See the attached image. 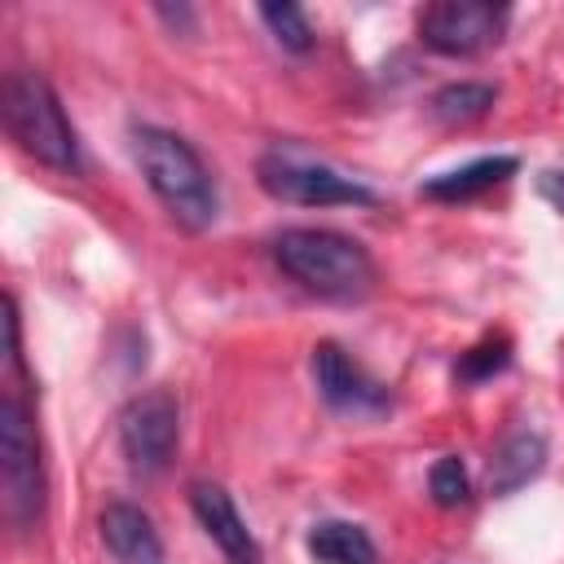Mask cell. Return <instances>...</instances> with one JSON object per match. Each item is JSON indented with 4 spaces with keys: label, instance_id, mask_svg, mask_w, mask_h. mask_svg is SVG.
<instances>
[{
    "label": "cell",
    "instance_id": "7",
    "mask_svg": "<svg viewBox=\"0 0 564 564\" xmlns=\"http://www.w3.org/2000/svg\"><path fill=\"white\" fill-rule=\"evenodd\" d=\"M507 31V9L489 0H436L419 13V40L441 57H476Z\"/></svg>",
    "mask_w": 564,
    "mask_h": 564
},
{
    "label": "cell",
    "instance_id": "13",
    "mask_svg": "<svg viewBox=\"0 0 564 564\" xmlns=\"http://www.w3.org/2000/svg\"><path fill=\"white\" fill-rule=\"evenodd\" d=\"M304 546L317 564H379V551H375L370 533L352 520H317L308 529Z\"/></svg>",
    "mask_w": 564,
    "mask_h": 564
},
{
    "label": "cell",
    "instance_id": "18",
    "mask_svg": "<svg viewBox=\"0 0 564 564\" xmlns=\"http://www.w3.org/2000/svg\"><path fill=\"white\" fill-rule=\"evenodd\" d=\"M538 189H542V198H546L555 212H564V172H542Z\"/></svg>",
    "mask_w": 564,
    "mask_h": 564
},
{
    "label": "cell",
    "instance_id": "17",
    "mask_svg": "<svg viewBox=\"0 0 564 564\" xmlns=\"http://www.w3.org/2000/svg\"><path fill=\"white\" fill-rule=\"evenodd\" d=\"M427 489H432V502H436V507H463V502H467V494H471L463 458H458V454L436 458V463H432V471H427Z\"/></svg>",
    "mask_w": 564,
    "mask_h": 564
},
{
    "label": "cell",
    "instance_id": "15",
    "mask_svg": "<svg viewBox=\"0 0 564 564\" xmlns=\"http://www.w3.org/2000/svg\"><path fill=\"white\" fill-rule=\"evenodd\" d=\"M507 366H511V339H507V335H489V339L471 344V348L458 357L454 375H458L463 383H485V379L502 375Z\"/></svg>",
    "mask_w": 564,
    "mask_h": 564
},
{
    "label": "cell",
    "instance_id": "2",
    "mask_svg": "<svg viewBox=\"0 0 564 564\" xmlns=\"http://www.w3.org/2000/svg\"><path fill=\"white\" fill-rule=\"evenodd\" d=\"M273 260L291 282L322 300H361L379 282L370 251L339 229H282L273 238Z\"/></svg>",
    "mask_w": 564,
    "mask_h": 564
},
{
    "label": "cell",
    "instance_id": "12",
    "mask_svg": "<svg viewBox=\"0 0 564 564\" xmlns=\"http://www.w3.org/2000/svg\"><path fill=\"white\" fill-rule=\"evenodd\" d=\"M542 467H546V441H542V432H511L489 454V489L507 498V494L524 489Z\"/></svg>",
    "mask_w": 564,
    "mask_h": 564
},
{
    "label": "cell",
    "instance_id": "16",
    "mask_svg": "<svg viewBox=\"0 0 564 564\" xmlns=\"http://www.w3.org/2000/svg\"><path fill=\"white\" fill-rule=\"evenodd\" d=\"M260 18L286 53H308L313 48V26H308V13L300 4H260Z\"/></svg>",
    "mask_w": 564,
    "mask_h": 564
},
{
    "label": "cell",
    "instance_id": "6",
    "mask_svg": "<svg viewBox=\"0 0 564 564\" xmlns=\"http://www.w3.org/2000/svg\"><path fill=\"white\" fill-rule=\"evenodd\" d=\"M176 441H181V405L167 388H145L119 410V445L141 476L163 471L176 454Z\"/></svg>",
    "mask_w": 564,
    "mask_h": 564
},
{
    "label": "cell",
    "instance_id": "5",
    "mask_svg": "<svg viewBox=\"0 0 564 564\" xmlns=\"http://www.w3.org/2000/svg\"><path fill=\"white\" fill-rule=\"evenodd\" d=\"M0 507L4 520L26 529L44 511V467L31 414L18 397L0 401Z\"/></svg>",
    "mask_w": 564,
    "mask_h": 564
},
{
    "label": "cell",
    "instance_id": "4",
    "mask_svg": "<svg viewBox=\"0 0 564 564\" xmlns=\"http://www.w3.org/2000/svg\"><path fill=\"white\" fill-rule=\"evenodd\" d=\"M256 181L269 198L295 207H375V189L317 163L291 145H273L256 159Z\"/></svg>",
    "mask_w": 564,
    "mask_h": 564
},
{
    "label": "cell",
    "instance_id": "3",
    "mask_svg": "<svg viewBox=\"0 0 564 564\" xmlns=\"http://www.w3.org/2000/svg\"><path fill=\"white\" fill-rule=\"evenodd\" d=\"M4 128L9 137L44 167H57V172H79V141H75V128L53 93V84L35 70H13L4 79Z\"/></svg>",
    "mask_w": 564,
    "mask_h": 564
},
{
    "label": "cell",
    "instance_id": "9",
    "mask_svg": "<svg viewBox=\"0 0 564 564\" xmlns=\"http://www.w3.org/2000/svg\"><path fill=\"white\" fill-rule=\"evenodd\" d=\"M189 507H194L203 533L216 542V551H220L229 564H264L260 542L251 538V529H247V520L238 516L234 498H229L216 480H194V485H189Z\"/></svg>",
    "mask_w": 564,
    "mask_h": 564
},
{
    "label": "cell",
    "instance_id": "8",
    "mask_svg": "<svg viewBox=\"0 0 564 564\" xmlns=\"http://www.w3.org/2000/svg\"><path fill=\"white\" fill-rule=\"evenodd\" d=\"M313 383L322 392V401L339 414H383L392 405L388 388L379 379H370L339 344L322 339L313 348Z\"/></svg>",
    "mask_w": 564,
    "mask_h": 564
},
{
    "label": "cell",
    "instance_id": "1",
    "mask_svg": "<svg viewBox=\"0 0 564 564\" xmlns=\"http://www.w3.org/2000/svg\"><path fill=\"white\" fill-rule=\"evenodd\" d=\"M132 154H137L145 185L154 189V198L167 207V216L181 229L203 234L216 220V212H220L216 181H212L207 163L198 159V150L181 132L141 123V128H132Z\"/></svg>",
    "mask_w": 564,
    "mask_h": 564
},
{
    "label": "cell",
    "instance_id": "11",
    "mask_svg": "<svg viewBox=\"0 0 564 564\" xmlns=\"http://www.w3.org/2000/svg\"><path fill=\"white\" fill-rule=\"evenodd\" d=\"M520 159L516 154H485V159H471L454 172H441L432 181H423V198H436V203H467L494 185H502L507 176H516Z\"/></svg>",
    "mask_w": 564,
    "mask_h": 564
},
{
    "label": "cell",
    "instance_id": "14",
    "mask_svg": "<svg viewBox=\"0 0 564 564\" xmlns=\"http://www.w3.org/2000/svg\"><path fill=\"white\" fill-rule=\"evenodd\" d=\"M494 101H498V88H494V84L463 79V84H445V88L432 97V115H436L441 123H471V119L489 115Z\"/></svg>",
    "mask_w": 564,
    "mask_h": 564
},
{
    "label": "cell",
    "instance_id": "10",
    "mask_svg": "<svg viewBox=\"0 0 564 564\" xmlns=\"http://www.w3.org/2000/svg\"><path fill=\"white\" fill-rule=\"evenodd\" d=\"M97 533L115 564H167L154 520L132 502H106L97 516Z\"/></svg>",
    "mask_w": 564,
    "mask_h": 564
}]
</instances>
